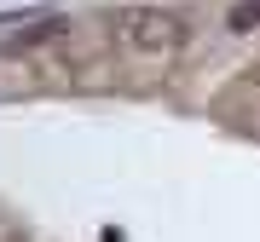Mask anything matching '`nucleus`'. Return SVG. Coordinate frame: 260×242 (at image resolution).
<instances>
[{
	"label": "nucleus",
	"mask_w": 260,
	"mask_h": 242,
	"mask_svg": "<svg viewBox=\"0 0 260 242\" xmlns=\"http://www.w3.org/2000/svg\"><path fill=\"white\" fill-rule=\"evenodd\" d=\"M116 35H121L127 52L162 58V52H174L179 41H185V23H179L174 12H162V6H121L116 12Z\"/></svg>",
	"instance_id": "f257e3e1"
},
{
	"label": "nucleus",
	"mask_w": 260,
	"mask_h": 242,
	"mask_svg": "<svg viewBox=\"0 0 260 242\" xmlns=\"http://www.w3.org/2000/svg\"><path fill=\"white\" fill-rule=\"evenodd\" d=\"M232 23H237V29H249V23H260V0H254V6H237V12H232Z\"/></svg>",
	"instance_id": "f03ea898"
}]
</instances>
